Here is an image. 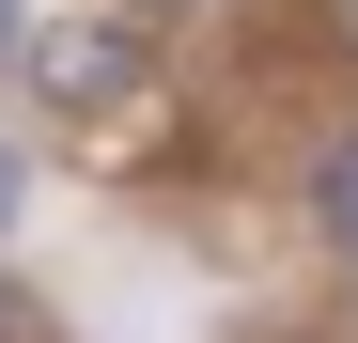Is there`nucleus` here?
Returning a JSON list of instances; mask_svg holds the SVG:
<instances>
[{"instance_id":"7ed1b4c3","label":"nucleus","mask_w":358,"mask_h":343,"mask_svg":"<svg viewBox=\"0 0 358 343\" xmlns=\"http://www.w3.org/2000/svg\"><path fill=\"white\" fill-rule=\"evenodd\" d=\"M0 63H31V16H16V0H0Z\"/></svg>"},{"instance_id":"20e7f679","label":"nucleus","mask_w":358,"mask_h":343,"mask_svg":"<svg viewBox=\"0 0 358 343\" xmlns=\"http://www.w3.org/2000/svg\"><path fill=\"white\" fill-rule=\"evenodd\" d=\"M16 188H31V172H16V141H0V218H16Z\"/></svg>"},{"instance_id":"39448f33","label":"nucleus","mask_w":358,"mask_h":343,"mask_svg":"<svg viewBox=\"0 0 358 343\" xmlns=\"http://www.w3.org/2000/svg\"><path fill=\"white\" fill-rule=\"evenodd\" d=\"M0 343H16V297H0Z\"/></svg>"},{"instance_id":"f03ea898","label":"nucleus","mask_w":358,"mask_h":343,"mask_svg":"<svg viewBox=\"0 0 358 343\" xmlns=\"http://www.w3.org/2000/svg\"><path fill=\"white\" fill-rule=\"evenodd\" d=\"M312 218H327V234L358 250V141H327V172H312Z\"/></svg>"},{"instance_id":"f257e3e1","label":"nucleus","mask_w":358,"mask_h":343,"mask_svg":"<svg viewBox=\"0 0 358 343\" xmlns=\"http://www.w3.org/2000/svg\"><path fill=\"white\" fill-rule=\"evenodd\" d=\"M31 63H47V94H63V109H109V94L141 78V63H125V31H47Z\"/></svg>"}]
</instances>
